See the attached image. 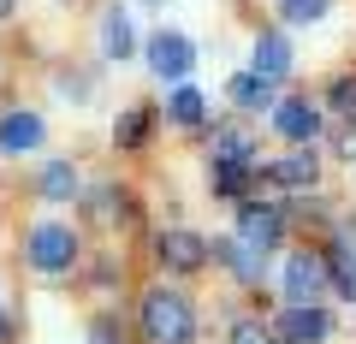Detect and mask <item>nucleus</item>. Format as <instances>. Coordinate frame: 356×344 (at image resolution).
Masks as SVG:
<instances>
[{"label":"nucleus","instance_id":"6e6552de","mask_svg":"<svg viewBox=\"0 0 356 344\" xmlns=\"http://www.w3.org/2000/svg\"><path fill=\"white\" fill-rule=\"evenodd\" d=\"M238 238L255 243V249H273V243L285 238V214L280 208H243L238 214Z\"/></svg>","mask_w":356,"mask_h":344},{"label":"nucleus","instance_id":"2eb2a0df","mask_svg":"<svg viewBox=\"0 0 356 344\" xmlns=\"http://www.w3.org/2000/svg\"><path fill=\"white\" fill-rule=\"evenodd\" d=\"M131 48H137L131 18L119 13V6H107V13H102V54H107V60H131Z\"/></svg>","mask_w":356,"mask_h":344},{"label":"nucleus","instance_id":"f8f14e48","mask_svg":"<svg viewBox=\"0 0 356 344\" xmlns=\"http://www.w3.org/2000/svg\"><path fill=\"white\" fill-rule=\"evenodd\" d=\"M42 142V113H6L0 119V149L6 154H24Z\"/></svg>","mask_w":356,"mask_h":344},{"label":"nucleus","instance_id":"393cba45","mask_svg":"<svg viewBox=\"0 0 356 344\" xmlns=\"http://www.w3.org/2000/svg\"><path fill=\"white\" fill-rule=\"evenodd\" d=\"M339 154H344V161H356V125L339 131Z\"/></svg>","mask_w":356,"mask_h":344},{"label":"nucleus","instance_id":"39448f33","mask_svg":"<svg viewBox=\"0 0 356 344\" xmlns=\"http://www.w3.org/2000/svg\"><path fill=\"white\" fill-rule=\"evenodd\" d=\"M273 332H280V344H321L332 332V315L321 303H291L280 320H273Z\"/></svg>","mask_w":356,"mask_h":344},{"label":"nucleus","instance_id":"1a4fd4ad","mask_svg":"<svg viewBox=\"0 0 356 344\" xmlns=\"http://www.w3.org/2000/svg\"><path fill=\"white\" fill-rule=\"evenodd\" d=\"M255 72H261L267 83L291 77V42H285L280 30H261V36H255Z\"/></svg>","mask_w":356,"mask_h":344},{"label":"nucleus","instance_id":"412c9836","mask_svg":"<svg viewBox=\"0 0 356 344\" xmlns=\"http://www.w3.org/2000/svg\"><path fill=\"white\" fill-rule=\"evenodd\" d=\"M113 142L119 149H143V142H149V107H131V113L113 125Z\"/></svg>","mask_w":356,"mask_h":344},{"label":"nucleus","instance_id":"423d86ee","mask_svg":"<svg viewBox=\"0 0 356 344\" xmlns=\"http://www.w3.org/2000/svg\"><path fill=\"white\" fill-rule=\"evenodd\" d=\"M273 131H280L285 142H315L321 137V107L303 101V95H285V101L273 107Z\"/></svg>","mask_w":356,"mask_h":344},{"label":"nucleus","instance_id":"bb28decb","mask_svg":"<svg viewBox=\"0 0 356 344\" xmlns=\"http://www.w3.org/2000/svg\"><path fill=\"white\" fill-rule=\"evenodd\" d=\"M6 13H13V0H0V18H6Z\"/></svg>","mask_w":356,"mask_h":344},{"label":"nucleus","instance_id":"20e7f679","mask_svg":"<svg viewBox=\"0 0 356 344\" xmlns=\"http://www.w3.org/2000/svg\"><path fill=\"white\" fill-rule=\"evenodd\" d=\"M280 285H285V297H291V303H315V297L332 285L327 255H309V249L291 255V261H285V273H280Z\"/></svg>","mask_w":356,"mask_h":344},{"label":"nucleus","instance_id":"7ed1b4c3","mask_svg":"<svg viewBox=\"0 0 356 344\" xmlns=\"http://www.w3.org/2000/svg\"><path fill=\"white\" fill-rule=\"evenodd\" d=\"M149 72H154V77H172V83H184V77L196 72L191 36H178V30H154V36H149Z\"/></svg>","mask_w":356,"mask_h":344},{"label":"nucleus","instance_id":"a211bd4d","mask_svg":"<svg viewBox=\"0 0 356 344\" xmlns=\"http://www.w3.org/2000/svg\"><path fill=\"white\" fill-rule=\"evenodd\" d=\"M327 273H332V285L356 303V243H350V238H339V243L327 249Z\"/></svg>","mask_w":356,"mask_h":344},{"label":"nucleus","instance_id":"5701e85b","mask_svg":"<svg viewBox=\"0 0 356 344\" xmlns=\"http://www.w3.org/2000/svg\"><path fill=\"white\" fill-rule=\"evenodd\" d=\"M332 0H285V24H315V18H327Z\"/></svg>","mask_w":356,"mask_h":344},{"label":"nucleus","instance_id":"0eeeda50","mask_svg":"<svg viewBox=\"0 0 356 344\" xmlns=\"http://www.w3.org/2000/svg\"><path fill=\"white\" fill-rule=\"evenodd\" d=\"M154 255H161L172 273H196L208 261V243L196 238V231H161V238H154Z\"/></svg>","mask_w":356,"mask_h":344},{"label":"nucleus","instance_id":"4468645a","mask_svg":"<svg viewBox=\"0 0 356 344\" xmlns=\"http://www.w3.org/2000/svg\"><path fill=\"white\" fill-rule=\"evenodd\" d=\"M36 190L48 196V202H72V196L83 190V179H77L72 161H48V166H42V179H36Z\"/></svg>","mask_w":356,"mask_h":344},{"label":"nucleus","instance_id":"a878e982","mask_svg":"<svg viewBox=\"0 0 356 344\" xmlns=\"http://www.w3.org/2000/svg\"><path fill=\"white\" fill-rule=\"evenodd\" d=\"M6 332H13V320H6V315H0V338H6Z\"/></svg>","mask_w":356,"mask_h":344},{"label":"nucleus","instance_id":"9b49d317","mask_svg":"<svg viewBox=\"0 0 356 344\" xmlns=\"http://www.w3.org/2000/svg\"><path fill=\"white\" fill-rule=\"evenodd\" d=\"M214 255H220V261H232V273H238L243 285H261V255L267 249H255V243H243V238H220Z\"/></svg>","mask_w":356,"mask_h":344},{"label":"nucleus","instance_id":"ddd939ff","mask_svg":"<svg viewBox=\"0 0 356 344\" xmlns=\"http://www.w3.org/2000/svg\"><path fill=\"white\" fill-rule=\"evenodd\" d=\"M267 179H273V184H285V190H309V184L321 179V166H315V154H303V149H297V154H285V161H273V166H267Z\"/></svg>","mask_w":356,"mask_h":344},{"label":"nucleus","instance_id":"dca6fc26","mask_svg":"<svg viewBox=\"0 0 356 344\" xmlns=\"http://www.w3.org/2000/svg\"><path fill=\"white\" fill-rule=\"evenodd\" d=\"M214 161H243V166H255V131L220 125V131H214Z\"/></svg>","mask_w":356,"mask_h":344},{"label":"nucleus","instance_id":"6ab92c4d","mask_svg":"<svg viewBox=\"0 0 356 344\" xmlns=\"http://www.w3.org/2000/svg\"><path fill=\"white\" fill-rule=\"evenodd\" d=\"M255 166L243 161H214V172H208V184H214V196H243V184H250Z\"/></svg>","mask_w":356,"mask_h":344},{"label":"nucleus","instance_id":"4be33fe9","mask_svg":"<svg viewBox=\"0 0 356 344\" xmlns=\"http://www.w3.org/2000/svg\"><path fill=\"white\" fill-rule=\"evenodd\" d=\"M332 113H339L344 125H356V77H339V83H332Z\"/></svg>","mask_w":356,"mask_h":344},{"label":"nucleus","instance_id":"f257e3e1","mask_svg":"<svg viewBox=\"0 0 356 344\" xmlns=\"http://www.w3.org/2000/svg\"><path fill=\"white\" fill-rule=\"evenodd\" d=\"M143 332H149L154 344H191L196 315H191V303L178 291H149L143 297Z\"/></svg>","mask_w":356,"mask_h":344},{"label":"nucleus","instance_id":"9d476101","mask_svg":"<svg viewBox=\"0 0 356 344\" xmlns=\"http://www.w3.org/2000/svg\"><path fill=\"white\" fill-rule=\"evenodd\" d=\"M226 95L243 107V113H267V107H280V101H273V83H267V77L255 72V65L232 77V83H226Z\"/></svg>","mask_w":356,"mask_h":344},{"label":"nucleus","instance_id":"f3484780","mask_svg":"<svg viewBox=\"0 0 356 344\" xmlns=\"http://www.w3.org/2000/svg\"><path fill=\"white\" fill-rule=\"evenodd\" d=\"M166 119H172V125H184V131H196V125L208 119V101L191 90V83H178V90L166 95Z\"/></svg>","mask_w":356,"mask_h":344},{"label":"nucleus","instance_id":"f03ea898","mask_svg":"<svg viewBox=\"0 0 356 344\" xmlns=\"http://www.w3.org/2000/svg\"><path fill=\"white\" fill-rule=\"evenodd\" d=\"M24 249H30V268H36V273H72V261H77V231L60 226V220H42V226L24 238Z\"/></svg>","mask_w":356,"mask_h":344},{"label":"nucleus","instance_id":"aec40b11","mask_svg":"<svg viewBox=\"0 0 356 344\" xmlns=\"http://www.w3.org/2000/svg\"><path fill=\"white\" fill-rule=\"evenodd\" d=\"M89 214L102 220V226H125V214H131V202H125V196L113 190V184H107V190H95V196H89Z\"/></svg>","mask_w":356,"mask_h":344},{"label":"nucleus","instance_id":"b1692460","mask_svg":"<svg viewBox=\"0 0 356 344\" xmlns=\"http://www.w3.org/2000/svg\"><path fill=\"white\" fill-rule=\"evenodd\" d=\"M232 344H280V332H267L261 320H238L232 327Z\"/></svg>","mask_w":356,"mask_h":344}]
</instances>
